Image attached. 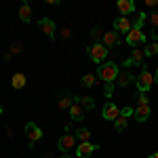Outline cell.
Here are the masks:
<instances>
[{
  "label": "cell",
  "instance_id": "30",
  "mask_svg": "<svg viewBox=\"0 0 158 158\" xmlns=\"http://www.w3.org/2000/svg\"><path fill=\"white\" fill-rule=\"evenodd\" d=\"M133 112H135V110H131V108H122V110H120V116H124V118H129V116H131Z\"/></svg>",
  "mask_w": 158,
  "mask_h": 158
},
{
  "label": "cell",
  "instance_id": "13",
  "mask_svg": "<svg viewBox=\"0 0 158 158\" xmlns=\"http://www.w3.org/2000/svg\"><path fill=\"white\" fill-rule=\"evenodd\" d=\"M133 80H135V76H133L131 72H129V70H124V72L118 74V78H116V85L120 86V89H127V86L131 85Z\"/></svg>",
  "mask_w": 158,
  "mask_h": 158
},
{
  "label": "cell",
  "instance_id": "2",
  "mask_svg": "<svg viewBox=\"0 0 158 158\" xmlns=\"http://www.w3.org/2000/svg\"><path fill=\"white\" fill-rule=\"evenodd\" d=\"M86 55H89V59L95 61V63H103L106 57H108V47L103 44V42H93L89 49H86Z\"/></svg>",
  "mask_w": 158,
  "mask_h": 158
},
{
  "label": "cell",
  "instance_id": "23",
  "mask_svg": "<svg viewBox=\"0 0 158 158\" xmlns=\"http://www.w3.org/2000/svg\"><path fill=\"white\" fill-rule=\"evenodd\" d=\"M80 82H82V86H95L97 76H95V74H85V76L80 78Z\"/></svg>",
  "mask_w": 158,
  "mask_h": 158
},
{
  "label": "cell",
  "instance_id": "4",
  "mask_svg": "<svg viewBox=\"0 0 158 158\" xmlns=\"http://www.w3.org/2000/svg\"><path fill=\"white\" fill-rule=\"evenodd\" d=\"M76 135H70V133H65V135H61L59 137V141H57V148H59V152H70V150H74L76 148Z\"/></svg>",
  "mask_w": 158,
  "mask_h": 158
},
{
  "label": "cell",
  "instance_id": "5",
  "mask_svg": "<svg viewBox=\"0 0 158 158\" xmlns=\"http://www.w3.org/2000/svg\"><path fill=\"white\" fill-rule=\"evenodd\" d=\"M25 135H27V139H30V148H34V143L42 137V129L38 127L36 122H27V124H25Z\"/></svg>",
  "mask_w": 158,
  "mask_h": 158
},
{
  "label": "cell",
  "instance_id": "10",
  "mask_svg": "<svg viewBox=\"0 0 158 158\" xmlns=\"http://www.w3.org/2000/svg\"><path fill=\"white\" fill-rule=\"evenodd\" d=\"M40 30L51 38V40H55V32H57V27H55V21L51 19V17H44V19H40Z\"/></svg>",
  "mask_w": 158,
  "mask_h": 158
},
{
  "label": "cell",
  "instance_id": "29",
  "mask_svg": "<svg viewBox=\"0 0 158 158\" xmlns=\"http://www.w3.org/2000/svg\"><path fill=\"white\" fill-rule=\"evenodd\" d=\"M150 23H152L154 30L158 27V13H152V15H150Z\"/></svg>",
  "mask_w": 158,
  "mask_h": 158
},
{
  "label": "cell",
  "instance_id": "34",
  "mask_svg": "<svg viewBox=\"0 0 158 158\" xmlns=\"http://www.w3.org/2000/svg\"><path fill=\"white\" fill-rule=\"evenodd\" d=\"M59 158H72V156H70V154H63V156H59Z\"/></svg>",
  "mask_w": 158,
  "mask_h": 158
},
{
  "label": "cell",
  "instance_id": "33",
  "mask_svg": "<svg viewBox=\"0 0 158 158\" xmlns=\"http://www.w3.org/2000/svg\"><path fill=\"white\" fill-rule=\"evenodd\" d=\"M148 158H158V152H154V154H150Z\"/></svg>",
  "mask_w": 158,
  "mask_h": 158
},
{
  "label": "cell",
  "instance_id": "28",
  "mask_svg": "<svg viewBox=\"0 0 158 158\" xmlns=\"http://www.w3.org/2000/svg\"><path fill=\"white\" fill-rule=\"evenodd\" d=\"M21 49H23V44H21V42H13L9 53H11V55H15V53H21Z\"/></svg>",
  "mask_w": 158,
  "mask_h": 158
},
{
  "label": "cell",
  "instance_id": "19",
  "mask_svg": "<svg viewBox=\"0 0 158 158\" xmlns=\"http://www.w3.org/2000/svg\"><path fill=\"white\" fill-rule=\"evenodd\" d=\"M74 101L80 103L82 110H93V108H95V99H93V97H74Z\"/></svg>",
  "mask_w": 158,
  "mask_h": 158
},
{
  "label": "cell",
  "instance_id": "35",
  "mask_svg": "<svg viewBox=\"0 0 158 158\" xmlns=\"http://www.w3.org/2000/svg\"><path fill=\"white\" fill-rule=\"evenodd\" d=\"M0 114H2V106H0Z\"/></svg>",
  "mask_w": 158,
  "mask_h": 158
},
{
  "label": "cell",
  "instance_id": "12",
  "mask_svg": "<svg viewBox=\"0 0 158 158\" xmlns=\"http://www.w3.org/2000/svg\"><path fill=\"white\" fill-rule=\"evenodd\" d=\"M135 118L139 122H146L150 118V114H152V110H150V103H137V108H135Z\"/></svg>",
  "mask_w": 158,
  "mask_h": 158
},
{
  "label": "cell",
  "instance_id": "11",
  "mask_svg": "<svg viewBox=\"0 0 158 158\" xmlns=\"http://www.w3.org/2000/svg\"><path fill=\"white\" fill-rule=\"evenodd\" d=\"M143 57H146V53L139 49V47H137V49H133V51H131V57L124 61V68H129V65H143V63H141V61H143Z\"/></svg>",
  "mask_w": 158,
  "mask_h": 158
},
{
  "label": "cell",
  "instance_id": "26",
  "mask_svg": "<svg viewBox=\"0 0 158 158\" xmlns=\"http://www.w3.org/2000/svg\"><path fill=\"white\" fill-rule=\"evenodd\" d=\"M91 38H93L95 42H99V40H103V32H101L99 27H93V30H91Z\"/></svg>",
  "mask_w": 158,
  "mask_h": 158
},
{
  "label": "cell",
  "instance_id": "3",
  "mask_svg": "<svg viewBox=\"0 0 158 158\" xmlns=\"http://www.w3.org/2000/svg\"><path fill=\"white\" fill-rule=\"evenodd\" d=\"M135 80H137V91L139 93H148L152 89V85H154V74L148 70V65H141V74Z\"/></svg>",
  "mask_w": 158,
  "mask_h": 158
},
{
  "label": "cell",
  "instance_id": "25",
  "mask_svg": "<svg viewBox=\"0 0 158 158\" xmlns=\"http://www.w3.org/2000/svg\"><path fill=\"white\" fill-rule=\"evenodd\" d=\"M146 13H139V15H137V19H135V23H133V27H137V30H141V27H143V23H146Z\"/></svg>",
  "mask_w": 158,
  "mask_h": 158
},
{
  "label": "cell",
  "instance_id": "17",
  "mask_svg": "<svg viewBox=\"0 0 158 158\" xmlns=\"http://www.w3.org/2000/svg\"><path fill=\"white\" fill-rule=\"evenodd\" d=\"M70 116H72V120H85V110H82V106L74 101L72 108H70Z\"/></svg>",
  "mask_w": 158,
  "mask_h": 158
},
{
  "label": "cell",
  "instance_id": "20",
  "mask_svg": "<svg viewBox=\"0 0 158 158\" xmlns=\"http://www.w3.org/2000/svg\"><path fill=\"white\" fill-rule=\"evenodd\" d=\"M76 139H78V141H80V143H85V141H91V131H89V129H78V131H76Z\"/></svg>",
  "mask_w": 158,
  "mask_h": 158
},
{
  "label": "cell",
  "instance_id": "7",
  "mask_svg": "<svg viewBox=\"0 0 158 158\" xmlns=\"http://www.w3.org/2000/svg\"><path fill=\"white\" fill-rule=\"evenodd\" d=\"M131 30H133V23L129 17H118L114 21V32H118V34H129Z\"/></svg>",
  "mask_w": 158,
  "mask_h": 158
},
{
  "label": "cell",
  "instance_id": "21",
  "mask_svg": "<svg viewBox=\"0 0 158 158\" xmlns=\"http://www.w3.org/2000/svg\"><path fill=\"white\" fill-rule=\"evenodd\" d=\"M72 103H74V97H70V95H61V99H59V110H70L72 108Z\"/></svg>",
  "mask_w": 158,
  "mask_h": 158
},
{
  "label": "cell",
  "instance_id": "32",
  "mask_svg": "<svg viewBox=\"0 0 158 158\" xmlns=\"http://www.w3.org/2000/svg\"><path fill=\"white\" fill-rule=\"evenodd\" d=\"M154 82H158V68H156V72H154Z\"/></svg>",
  "mask_w": 158,
  "mask_h": 158
},
{
  "label": "cell",
  "instance_id": "27",
  "mask_svg": "<svg viewBox=\"0 0 158 158\" xmlns=\"http://www.w3.org/2000/svg\"><path fill=\"white\" fill-rule=\"evenodd\" d=\"M103 95H106L108 99L114 95V85H112V82H106V86H103Z\"/></svg>",
  "mask_w": 158,
  "mask_h": 158
},
{
  "label": "cell",
  "instance_id": "8",
  "mask_svg": "<svg viewBox=\"0 0 158 158\" xmlns=\"http://www.w3.org/2000/svg\"><path fill=\"white\" fill-rule=\"evenodd\" d=\"M118 116H120L118 106H116V103H112V101H106V106H103V118L110 120V122H114Z\"/></svg>",
  "mask_w": 158,
  "mask_h": 158
},
{
  "label": "cell",
  "instance_id": "16",
  "mask_svg": "<svg viewBox=\"0 0 158 158\" xmlns=\"http://www.w3.org/2000/svg\"><path fill=\"white\" fill-rule=\"evenodd\" d=\"M25 82H27L25 74H21V72L13 74V78H11V85H13V89H15V91H21V89L25 86Z\"/></svg>",
  "mask_w": 158,
  "mask_h": 158
},
{
  "label": "cell",
  "instance_id": "15",
  "mask_svg": "<svg viewBox=\"0 0 158 158\" xmlns=\"http://www.w3.org/2000/svg\"><path fill=\"white\" fill-rule=\"evenodd\" d=\"M118 11L122 13V17H127V15H131V13L135 11V2L133 0H118Z\"/></svg>",
  "mask_w": 158,
  "mask_h": 158
},
{
  "label": "cell",
  "instance_id": "9",
  "mask_svg": "<svg viewBox=\"0 0 158 158\" xmlns=\"http://www.w3.org/2000/svg\"><path fill=\"white\" fill-rule=\"evenodd\" d=\"M97 148H99V146H93L91 141L78 143V146H76V156H78V158H89L93 152H95V150H97Z\"/></svg>",
  "mask_w": 158,
  "mask_h": 158
},
{
  "label": "cell",
  "instance_id": "24",
  "mask_svg": "<svg viewBox=\"0 0 158 158\" xmlns=\"http://www.w3.org/2000/svg\"><path fill=\"white\" fill-rule=\"evenodd\" d=\"M114 127H116V131H124V129H127V118H124V116H118V118L114 120Z\"/></svg>",
  "mask_w": 158,
  "mask_h": 158
},
{
  "label": "cell",
  "instance_id": "31",
  "mask_svg": "<svg viewBox=\"0 0 158 158\" xmlns=\"http://www.w3.org/2000/svg\"><path fill=\"white\" fill-rule=\"evenodd\" d=\"M61 38H70V30H68V27L61 30Z\"/></svg>",
  "mask_w": 158,
  "mask_h": 158
},
{
  "label": "cell",
  "instance_id": "18",
  "mask_svg": "<svg viewBox=\"0 0 158 158\" xmlns=\"http://www.w3.org/2000/svg\"><path fill=\"white\" fill-rule=\"evenodd\" d=\"M19 19H21L23 23H30V21H32V6H30L27 2H23L21 9H19Z\"/></svg>",
  "mask_w": 158,
  "mask_h": 158
},
{
  "label": "cell",
  "instance_id": "1",
  "mask_svg": "<svg viewBox=\"0 0 158 158\" xmlns=\"http://www.w3.org/2000/svg\"><path fill=\"white\" fill-rule=\"evenodd\" d=\"M118 74H120V70H118V65H116L114 61H108V63L103 61L97 68V76L103 82H114V80L118 78Z\"/></svg>",
  "mask_w": 158,
  "mask_h": 158
},
{
  "label": "cell",
  "instance_id": "22",
  "mask_svg": "<svg viewBox=\"0 0 158 158\" xmlns=\"http://www.w3.org/2000/svg\"><path fill=\"white\" fill-rule=\"evenodd\" d=\"M143 53H146V57H154V55H158V42H148L146 49H143Z\"/></svg>",
  "mask_w": 158,
  "mask_h": 158
},
{
  "label": "cell",
  "instance_id": "14",
  "mask_svg": "<svg viewBox=\"0 0 158 158\" xmlns=\"http://www.w3.org/2000/svg\"><path fill=\"white\" fill-rule=\"evenodd\" d=\"M103 44L106 47H118L120 44V36H118V32H106L103 34Z\"/></svg>",
  "mask_w": 158,
  "mask_h": 158
},
{
  "label": "cell",
  "instance_id": "6",
  "mask_svg": "<svg viewBox=\"0 0 158 158\" xmlns=\"http://www.w3.org/2000/svg\"><path fill=\"white\" fill-rule=\"evenodd\" d=\"M143 42H146V34H143L141 30H137V27H133V30L127 34V44L133 47V49H137V47L143 44Z\"/></svg>",
  "mask_w": 158,
  "mask_h": 158
}]
</instances>
